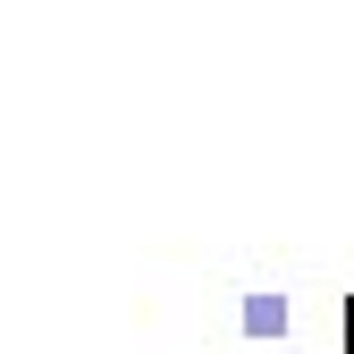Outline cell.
<instances>
[{"label": "cell", "instance_id": "obj_1", "mask_svg": "<svg viewBox=\"0 0 354 354\" xmlns=\"http://www.w3.org/2000/svg\"><path fill=\"white\" fill-rule=\"evenodd\" d=\"M337 354H354V304L337 313Z\"/></svg>", "mask_w": 354, "mask_h": 354}]
</instances>
